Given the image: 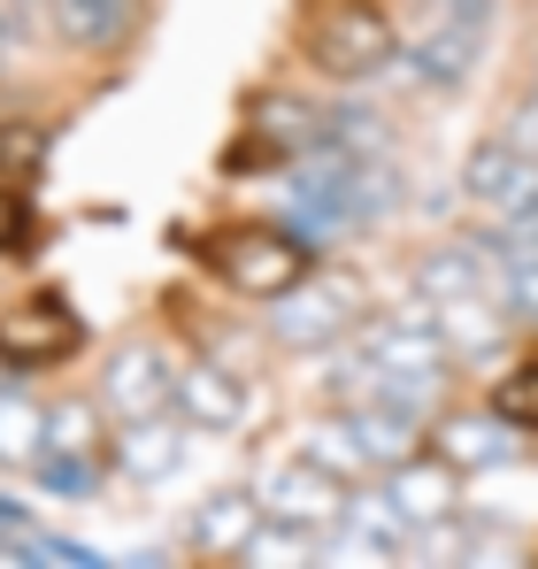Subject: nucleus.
<instances>
[{"mask_svg": "<svg viewBox=\"0 0 538 569\" xmlns=\"http://www.w3.org/2000/svg\"><path fill=\"white\" fill-rule=\"evenodd\" d=\"M47 416H54V408L23 400V392H0V462H8V470H39V455H47Z\"/></svg>", "mask_w": 538, "mask_h": 569, "instance_id": "14", "label": "nucleus"}, {"mask_svg": "<svg viewBox=\"0 0 538 569\" xmlns=\"http://www.w3.org/2000/svg\"><path fill=\"white\" fill-rule=\"evenodd\" d=\"M185 254H192V270L200 278H216L231 300H285L292 284L316 270V247L292 231V223H269V216H231V223H208V231H192L185 239Z\"/></svg>", "mask_w": 538, "mask_h": 569, "instance_id": "1", "label": "nucleus"}, {"mask_svg": "<svg viewBox=\"0 0 538 569\" xmlns=\"http://www.w3.org/2000/svg\"><path fill=\"white\" fill-rule=\"evenodd\" d=\"M461 192H469V208H485L492 223H500V216H524V208H538V154L500 131V139H485V147L469 154Z\"/></svg>", "mask_w": 538, "mask_h": 569, "instance_id": "9", "label": "nucleus"}, {"mask_svg": "<svg viewBox=\"0 0 538 569\" xmlns=\"http://www.w3.org/2000/svg\"><path fill=\"white\" fill-rule=\"evenodd\" d=\"M39 162H47V131H39V123H23V116H16V123H0V178H8V186H31V178H39Z\"/></svg>", "mask_w": 538, "mask_h": 569, "instance_id": "18", "label": "nucleus"}, {"mask_svg": "<svg viewBox=\"0 0 538 569\" xmlns=\"http://www.w3.org/2000/svg\"><path fill=\"white\" fill-rule=\"evenodd\" d=\"M116 416H100V408H54L47 416V455H39V485L47 492H78L86 500L100 477L116 470V431H108Z\"/></svg>", "mask_w": 538, "mask_h": 569, "instance_id": "6", "label": "nucleus"}, {"mask_svg": "<svg viewBox=\"0 0 538 569\" xmlns=\"http://www.w3.org/2000/svg\"><path fill=\"white\" fill-rule=\"evenodd\" d=\"M492 408L524 431V439H538V347L524 355V362H508L500 378H492Z\"/></svg>", "mask_w": 538, "mask_h": 569, "instance_id": "17", "label": "nucleus"}, {"mask_svg": "<svg viewBox=\"0 0 538 569\" xmlns=\"http://www.w3.org/2000/svg\"><path fill=\"white\" fill-rule=\"evenodd\" d=\"M31 231H39V216H31L23 186H8V178H0V254H23V247H31Z\"/></svg>", "mask_w": 538, "mask_h": 569, "instance_id": "19", "label": "nucleus"}, {"mask_svg": "<svg viewBox=\"0 0 538 569\" xmlns=\"http://www.w3.org/2000/svg\"><path fill=\"white\" fill-rule=\"evenodd\" d=\"M185 531H192L200 555H255V539L269 531L262 492H255V485H223V492H208V500L192 508Z\"/></svg>", "mask_w": 538, "mask_h": 569, "instance_id": "11", "label": "nucleus"}, {"mask_svg": "<svg viewBox=\"0 0 538 569\" xmlns=\"http://www.w3.org/2000/svg\"><path fill=\"white\" fill-rule=\"evenodd\" d=\"M439 462H454L461 477H485L500 470V462H516L524 455V431L485 400V408H447V416H431V439H424Z\"/></svg>", "mask_w": 538, "mask_h": 569, "instance_id": "7", "label": "nucleus"}, {"mask_svg": "<svg viewBox=\"0 0 538 569\" xmlns=\"http://www.w3.org/2000/svg\"><path fill=\"white\" fill-rule=\"evenodd\" d=\"M361 323H369V284L355 270H308L285 300H269V339L292 347V355H331L347 347Z\"/></svg>", "mask_w": 538, "mask_h": 569, "instance_id": "3", "label": "nucleus"}, {"mask_svg": "<svg viewBox=\"0 0 538 569\" xmlns=\"http://www.w3.org/2000/svg\"><path fill=\"white\" fill-rule=\"evenodd\" d=\"M100 408L116 423H139V416H170L178 408V362L162 347H123L100 362Z\"/></svg>", "mask_w": 538, "mask_h": 569, "instance_id": "8", "label": "nucleus"}, {"mask_svg": "<svg viewBox=\"0 0 538 569\" xmlns=\"http://www.w3.org/2000/svg\"><path fill=\"white\" fill-rule=\"evenodd\" d=\"M78 355H86V316L54 284H31L0 308V370H62Z\"/></svg>", "mask_w": 538, "mask_h": 569, "instance_id": "4", "label": "nucleus"}, {"mask_svg": "<svg viewBox=\"0 0 538 569\" xmlns=\"http://www.w3.org/2000/svg\"><path fill=\"white\" fill-rule=\"evenodd\" d=\"M54 23L70 47H116L131 23V0H54Z\"/></svg>", "mask_w": 538, "mask_h": 569, "instance_id": "15", "label": "nucleus"}, {"mask_svg": "<svg viewBox=\"0 0 538 569\" xmlns=\"http://www.w3.org/2000/svg\"><path fill=\"white\" fill-rule=\"evenodd\" d=\"M255 492H262L269 523H285V531H331V523L347 516V500H355V477H339L331 462H316V455L300 447L292 462H277V470L255 477Z\"/></svg>", "mask_w": 538, "mask_h": 569, "instance_id": "5", "label": "nucleus"}, {"mask_svg": "<svg viewBox=\"0 0 538 569\" xmlns=\"http://www.w3.org/2000/svg\"><path fill=\"white\" fill-rule=\"evenodd\" d=\"M185 447V416L170 408V416H139V423H116V470L131 477H162L170 462H178Z\"/></svg>", "mask_w": 538, "mask_h": 569, "instance_id": "13", "label": "nucleus"}, {"mask_svg": "<svg viewBox=\"0 0 538 569\" xmlns=\"http://www.w3.org/2000/svg\"><path fill=\"white\" fill-rule=\"evenodd\" d=\"M178 408H185V423H200V431H231L247 416V385L231 378L223 362H178Z\"/></svg>", "mask_w": 538, "mask_h": 569, "instance_id": "12", "label": "nucleus"}, {"mask_svg": "<svg viewBox=\"0 0 538 569\" xmlns=\"http://www.w3.org/2000/svg\"><path fill=\"white\" fill-rule=\"evenodd\" d=\"M485 262H492V308L516 331H538V262H508V254H485Z\"/></svg>", "mask_w": 538, "mask_h": 569, "instance_id": "16", "label": "nucleus"}, {"mask_svg": "<svg viewBox=\"0 0 538 569\" xmlns=\"http://www.w3.org/2000/svg\"><path fill=\"white\" fill-rule=\"evenodd\" d=\"M400 54V16L392 0H308L300 8V62L331 86L385 78V62Z\"/></svg>", "mask_w": 538, "mask_h": 569, "instance_id": "2", "label": "nucleus"}, {"mask_svg": "<svg viewBox=\"0 0 538 569\" xmlns=\"http://www.w3.org/2000/svg\"><path fill=\"white\" fill-rule=\"evenodd\" d=\"M461 485L469 477L439 462L431 447H416V455H400L392 470H385V500L416 523V531H439V523H461Z\"/></svg>", "mask_w": 538, "mask_h": 569, "instance_id": "10", "label": "nucleus"}]
</instances>
